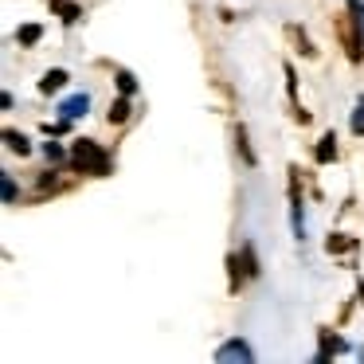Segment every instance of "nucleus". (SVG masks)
<instances>
[{
	"label": "nucleus",
	"mask_w": 364,
	"mask_h": 364,
	"mask_svg": "<svg viewBox=\"0 0 364 364\" xmlns=\"http://www.w3.org/2000/svg\"><path fill=\"white\" fill-rule=\"evenodd\" d=\"M356 24H360V12H348V16H341V20H337L341 40H345V48H348V59H360V40H356Z\"/></svg>",
	"instance_id": "f03ea898"
},
{
	"label": "nucleus",
	"mask_w": 364,
	"mask_h": 364,
	"mask_svg": "<svg viewBox=\"0 0 364 364\" xmlns=\"http://www.w3.org/2000/svg\"><path fill=\"white\" fill-rule=\"evenodd\" d=\"M239 259H243V255H228V270H231V294H235L239 286H243V274H247V270L239 267Z\"/></svg>",
	"instance_id": "ddd939ff"
},
{
	"label": "nucleus",
	"mask_w": 364,
	"mask_h": 364,
	"mask_svg": "<svg viewBox=\"0 0 364 364\" xmlns=\"http://www.w3.org/2000/svg\"><path fill=\"white\" fill-rule=\"evenodd\" d=\"M43 157H48V165H59V161H63V145L48 141V145H43Z\"/></svg>",
	"instance_id": "a211bd4d"
},
{
	"label": "nucleus",
	"mask_w": 364,
	"mask_h": 364,
	"mask_svg": "<svg viewBox=\"0 0 364 364\" xmlns=\"http://www.w3.org/2000/svg\"><path fill=\"white\" fill-rule=\"evenodd\" d=\"M235 141H239V153H243V161H247V165H255V153H251V145H247V129H243V126L235 129Z\"/></svg>",
	"instance_id": "2eb2a0df"
},
{
	"label": "nucleus",
	"mask_w": 364,
	"mask_h": 364,
	"mask_svg": "<svg viewBox=\"0 0 364 364\" xmlns=\"http://www.w3.org/2000/svg\"><path fill=\"white\" fill-rule=\"evenodd\" d=\"M4 141H9V153H20V157L32 153V141H28L24 134H16V129H4Z\"/></svg>",
	"instance_id": "9d476101"
},
{
	"label": "nucleus",
	"mask_w": 364,
	"mask_h": 364,
	"mask_svg": "<svg viewBox=\"0 0 364 364\" xmlns=\"http://www.w3.org/2000/svg\"><path fill=\"white\" fill-rule=\"evenodd\" d=\"M43 40V28L40 24H24L16 32V43H24V48H32V43H40Z\"/></svg>",
	"instance_id": "9b49d317"
},
{
	"label": "nucleus",
	"mask_w": 364,
	"mask_h": 364,
	"mask_svg": "<svg viewBox=\"0 0 364 364\" xmlns=\"http://www.w3.org/2000/svg\"><path fill=\"white\" fill-rule=\"evenodd\" d=\"M71 165L79 168V173L106 176L110 173V153H106L98 141H90V137H79V141L71 145Z\"/></svg>",
	"instance_id": "f257e3e1"
},
{
	"label": "nucleus",
	"mask_w": 364,
	"mask_h": 364,
	"mask_svg": "<svg viewBox=\"0 0 364 364\" xmlns=\"http://www.w3.org/2000/svg\"><path fill=\"white\" fill-rule=\"evenodd\" d=\"M87 110H90V95H71V98L59 102V118H67V122L87 118Z\"/></svg>",
	"instance_id": "20e7f679"
},
{
	"label": "nucleus",
	"mask_w": 364,
	"mask_h": 364,
	"mask_svg": "<svg viewBox=\"0 0 364 364\" xmlns=\"http://www.w3.org/2000/svg\"><path fill=\"white\" fill-rule=\"evenodd\" d=\"M353 134L364 137V98H356V110H353Z\"/></svg>",
	"instance_id": "dca6fc26"
},
{
	"label": "nucleus",
	"mask_w": 364,
	"mask_h": 364,
	"mask_svg": "<svg viewBox=\"0 0 364 364\" xmlns=\"http://www.w3.org/2000/svg\"><path fill=\"white\" fill-rule=\"evenodd\" d=\"M329 161H337V134L333 129L317 141V165H329Z\"/></svg>",
	"instance_id": "0eeeda50"
},
{
	"label": "nucleus",
	"mask_w": 364,
	"mask_h": 364,
	"mask_svg": "<svg viewBox=\"0 0 364 364\" xmlns=\"http://www.w3.org/2000/svg\"><path fill=\"white\" fill-rule=\"evenodd\" d=\"M239 255H243V267H247V278H255V274H259V259H255V251H251V247H243V251H239Z\"/></svg>",
	"instance_id": "f3484780"
},
{
	"label": "nucleus",
	"mask_w": 364,
	"mask_h": 364,
	"mask_svg": "<svg viewBox=\"0 0 364 364\" xmlns=\"http://www.w3.org/2000/svg\"><path fill=\"white\" fill-rule=\"evenodd\" d=\"M360 32H364V12H360Z\"/></svg>",
	"instance_id": "aec40b11"
},
{
	"label": "nucleus",
	"mask_w": 364,
	"mask_h": 364,
	"mask_svg": "<svg viewBox=\"0 0 364 364\" xmlns=\"http://www.w3.org/2000/svg\"><path fill=\"white\" fill-rule=\"evenodd\" d=\"M114 82H118L122 95H137V79L129 71H118V75H114Z\"/></svg>",
	"instance_id": "4468645a"
},
{
	"label": "nucleus",
	"mask_w": 364,
	"mask_h": 364,
	"mask_svg": "<svg viewBox=\"0 0 364 364\" xmlns=\"http://www.w3.org/2000/svg\"><path fill=\"white\" fill-rule=\"evenodd\" d=\"M329 255H348V251H356V239H348V235H329Z\"/></svg>",
	"instance_id": "f8f14e48"
},
{
	"label": "nucleus",
	"mask_w": 364,
	"mask_h": 364,
	"mask_svg": "<svg viewBox=\"0 0 364 364\" xmlns=\"http://www.w3.org/2000/svg\"><path fill=\"white\" fill-rule=\"evenodd\" d=\"M360 301H364V282H360Z\"/></svg>",
	"instance_id": "412c9836"
},
{
	"label": "nucleus",
	"mask_w": 364,
	"mask_h": 364,
	"mask_svg": "<svg viewBox=\"0 0 364 364\" xmlns=\"http://www.w3.org/2000/svg\"><path fill=\"white\" fill-rule=\"evenodd\" d=\"M215 360H220V364H231V360L251 364V360H255V353H251V345H247V341H228V345L215 348Z\"/></svg>",
	"instance_id": "7ed1b4c3"
},
{
	"label": "nucleus",
	"mask_w": 364,
	"mask_h": 364,
	"mask_svg": "<svg viewBox=\"0 0 364 364\" xmlns=\"http://www.w3.org/2000/svg\"><path fill=\"white\" fill-rule=\"evenodd\" d=\"M63 82H67V71H59V67H55V71H48L40 79V95H55V90H63Z\"/></svg>",
	"instance_id": "1a4fd4ad"
},
{
	"label": "nucleus",
	"mask_w": 364,
	"mask_h": 364,
	"mask_svg": "<svg viewBox=\"0 0 364 364\" xmlns=\"http://www.w3.org/2000/svg\"><path fill=\"white\" fill-rule=\"evenodd\" d=\"M345 341H341V337H333V333L329 329H321V353H317V364H325V360H329V353H345Z\"/></svg>",
	"instance_id": "423d86ee"
},
{
	"label": "nucleus",
	"mask_w": 364,
	"mask_h": 364,
	"mask_svg": "<svg viewBox=\"0 0 364 364\" xmlns=\"http://www.w3.org/2000/svg\"><path fill=\"white\" fill-rule=\"evenodd\" d=\"M51 12H55L63 24H79L82 20V9L75 4V0H51Z\"/></svg>",
	"instance_id": "39448f33"
},
{
	"label": "nucleus",
	"mask_w": 364,
	"mask_h": 364,
	"mask_svg": "<svg viewBox=\"0 0 364 364\" xmlns=\"http://www.w3.org/2000/svg\"><path fill=\"white\" fill-rule=\"evenodd\" d=\"M16 196H20V192H16V184H12V176L4 173V200H9V204H16Z\"/></svg>",
	"instance_id": "6ab92c4d"
},
{
	"label": "nucleus",
	"mask_w": 364,
	"mask_h": 364,
	"mask_svg": "<svg viewBox=\"0 0 364 364\" xmlns=\"http://www.w3.org/2000/svg\"><path fill=\"white\" fill-rule=\"evenodd\" d=\"M106 122H110V126H126V122H129V95H122L118 102H110Z\"/></svg>",
	"instance_id": "6e6552de"
}]
</instances>
